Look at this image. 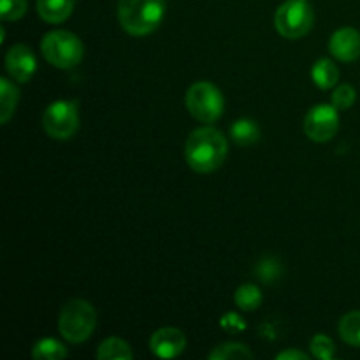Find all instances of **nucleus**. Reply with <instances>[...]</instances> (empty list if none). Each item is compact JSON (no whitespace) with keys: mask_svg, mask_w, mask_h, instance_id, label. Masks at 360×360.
Here are the masks:
<instances>
[{"mask_svg":"<svg viewBox=\"0 0 360 360\" xmlns=\"http://www.w3.org/2000/svg\"><path fill=\"white\" fill-rule=\"evenodd\" d=\"M309 348H311L313 357L319 360H330L336 355V347H334V341L330 340L326 334H316L309 341Z\"/></svg>","mask_w":360,"mask_h":360,"instance_id":"22","label":"nucleus"},{"mask_svg":"<svg viewBox=\"0 0 360 360\" xmlns=\"http://www.w3.org/2000/svg\"><path fill=\"white\" fill-rule=\"evenodd\" d=\"M229 153V143L220 130L200 127L188 136L185 144V160L190 169L207 174L224 165Z\"/></svg>","mask_w":360,"mask_h":360,"instance_id":"1","label":"nucleus"},{"mask_svg":"<svg viewBox=\"0 0 360 360\" xmlns=\"http://www.w3.org/2000/svg\"><path fill=\"white\" fill-rule=\"evenodd\" d=\"M27 0H0V18L4 21H16L27 13Z\"/></svg>","mask_w":360,"mask_h":360,"instance_id":"24","label":"nucleus"},{"mask_svg":"<svg viewBox=\"0 0 360 360\" xmlns=\"http://www.w3.org/2000/svg\"><path fill=\"white\" fill-rule=\"evenodd\" d=\"M95 357L98 360H132L134 354L127 341L120 340V338H108L101 343Z\"/></svg>","mask_w":360,"mask_h":360,"instance_id":"16","label":"nucleus"},{"mask_svg":"<svg viewBox=\"0 0 360 360\" xmlns=\"http://www.w3.org/2000/svg\"><path fill=\"white\" fill-rule=\"evenodd\" d=\"M69 355L65 345L55 338H42L32 348V357L35 360H63Z\"/></svg>","mask_w":360,"mask_h":360,"instance_id":"17","label":"nucleus"},{"mask_svg":"<svg viewBox=\"0 0 360 360\" xmlns=\"http://www.w3.org/2000/svg\"><path fill=\"white\" fill-rule=\"evenodd\" d=\"M255 271L260 281L273 283V281L280 280L283 276V264L278 259H274V257H264L262 260H259Z\"/></svg>","mask_w":360,"mask_h":360,"instance_id":"21","label":"nucleus"},{"mask_svg":"<svg viewBox=\"0 0 360 360\" xmlns=\"http://www.w3.org/2000/svg\"><path fill=\"white\" fill-rule=\"evenodd\" d=\"M341 340L350 347L360 348V311H350L338 323Z\"/></svg>","mask_w":360,"mask_h":360,"instance_id":"19","label":"nucleus"},{"mask_svg":"<svg viewBox=\"0 0 360 360\" xmlns=\"http://www.w3.org/2000/svg\"><path fill=\"white\" fill-rule=\"evenodd\" d=\"M329 51L340 62H355L360 58V34L352 27L340 28L330 37Z\"/></svg>","mask_w":360,"mask_h":360,"instance_id":"11","label":"nucleus"},{"mask_svg":"<svg viewBox=\"0 0 360 360\" xmlns=\"http://www.w3.org/2000/svg\"><path fill=\"white\" fill-rule=\"evenodd\" d=\"M264 301L262 290L253 283H245L236 290L234 302L241 311H255Z\"/></svg>","mask_w":360,"mask_h":360,"instance_id":"18","label":"nucleus"},{"mask_svg":"<svg viewBox=\"0 0 360 360\" xmlns=\"http://www.w3.org/2000/svg\"><path fill=\"white\" fill-rule=\"evenodd\" d=\"M42 56L56 69H74L84 56V44L76 34L67 30H53L42 37Z\"/></svg>","mask_w":360,"mask_h":360,"instance_id":"4","label":"nucleus"},{"mask_svg":"<svg viewBox=\"0 0 360 360\" xmlns=\"http://www.w3.org/2000/svg\"><path fill=\"white\" fill-rule=\"evenodd\" d=\"M278 360H308V355L301 350H285L276 355Z\"/></svg>","mask_w":360,"mask_h":360,"instance_id":"26","label":"nucleus"},{"mask_svg":"<svg viewBox=\"0 0 360 360\" xmlns=\"http://www.w3.org/2000/svg\"><path fill=\"white\" fill-rule=\"evenodd\" d=\"M210 360H243V359H253V352L248 347L239 343H224L218 345L214 350L207 354Z\"/></svg>","mask_w":360,"mask_h":360,"instance_id":"20","label":"nucleus"},{"mask_svg":"<svg viewBox=\"0 0 360 360\" xmlns=\"http://www.w3.org/2000/svg\"><path fill=\"white\" fill-rule=\"evenodd\" d=\"M220 326L221 329H225L231 334H238V333H243V330H246V322L234 311L225 313V315L220 319Z\"/></svg>","mask_w":360,"mask_h":360,"instance_id":"25","label":"nucleus"},{"mask_svg":"<svg viewBox=\"0 0 360 360\" xmlns=\"http://www.w3.org/2000/svg\"><path fill=\"white\" fill-rule=\"evenodd\" d=\"M311 79L320 90H330L340 81V69L333 60L320 58L311 67Z\"/></svg>","mask_w":360,"mask_h":360,"instance_id":"13","label":"nucleus"},{"mask_svg":"<svg viewBox=\"0 0 360 360\" xmlns=\"http://www.w3.org/2000/svg\"><path fill=\"white\" fill-rule=\"evenodd\" d=\"M79 111L76 101H55L42 115V129L51 139L67 141L77 132Z\"/></svg>","mask_w":360,"mask_h":360,"instance_id":"7","label":"nucleus"},{"mask_svg":"<svg viewBox=\"0 0 360 360\" xmlns=\"http://www.w3.org/2000/svg\"><path fill=\"white\" fill-rule=\"evenodd\" d=\"M76 0H37V14L49 25L63 23L72 14Z\"/></svg>","mask_w":360,"mask_h":360,"instance_id":"12","label":"nucleus"},{"mask_svg":"<svg viewBox=\"0 0 360 360\" xmlns=\"http://www.w3.org/2000/svg\"><path fill=\"white\" fill-rule=\"evenodd\" d=\"M186 338L176 327H162L150 338L151 354L160 359H176L185 352Z\"/></svg>","mask_w":360,"mask_h":360,"instance_id":"10","label":"nucleus"},{"mask_svg":"<svg viewBox=\"0 0 360 360\" xmlns=\"http://www.w3.org/2000/svg\"><path fill=\"white\" fill-rule=\"evenodd\" d=\"M340 129V115L333 104H316L304 118V134L315 143H327Z\"/></svg>","mask_w":360,"mask_h":360,"instance_id":"8","label":"nucleus"},{"mask_svg":"<svg viewBox=\"0 0 360 360\" xmlns=\"http://www.w3.org/2000/svg\"><path fill=\"white\" fill-rule=\"evenodd\" d=\"M6 69L16 83H28L37 69V60L28 46L14 44L6 53Z\"/></svg>","mask_w":360,"mask_h":360,"instance_id":"9","label":"nucleus"},{"mask_svg":"<svg viewBox=\"0 0 360 360\" xmlns=\"http://www.w3.org/2000/svg\"><path fill=\"white\" fill-rule=\"evenodd\" d=\"M231 137L239 146H252L260 139V127L250 118H239L232 123Z\"/></svg>","mask_w":360,"mask_h":360,"instance_id":"15","label":"nucleus"},{"mask_svg":"<svg viewBox=\"0 0 360 360\" xmlns=\"http://www.w3.org/2000/svg\"><path fill=\"white\" fill-rule=\"evenodd\" d=\"M97 327V311L84 299H70L63 304L58 316V330L69 343H83L90 340Z\"/></svg>","mask_w":360,"mask_h":360,"instance_id":"3","label":"nucleus"},{"mask_svg":"<svg viewBox=\"0 0 360 360\" xmlns=\"http://www.w3.org/2000/svg\"><path fill=\"white\" fill-rule=\"evenodd\" d=\"M355 98H357V91H355L352 84H340L334 90L330 102H333V105L338 111H347V109H350L355 104Z\"/></svg>","mask_w":360,"mask_h":360,"instance_id":"23","label":"nucleus"},{"mask_svg":"<svg viewBox=\"0 0 360 360\" xmlns=\"http://www.w3.org/2000/svg\"><path fill=\"white\" fill-rule=\"evenodd\" d=\"M315 23L313 7L306 0H287L278 7L274 25L281 37L301 39L308 34Z\"/></svg>","mask_w":360,"mask_h":360,"instance_id":"6","label":"nucleus"},{"mask_svg":"<svg viewBox=\"0 0 360 360\" xmlns=\"http://www.w3.org/2000/svg\"><path fill=\"white\" fill-rule=\"evenodd\" d=\"M20 90L9 77H0V125H6L16 111Z\"/></svg>","mask_w":360,"mask_h":360,"instance_id":"14","label":"nucleus"},{"mask_svg":"<svg viewBox=\"0 0 360 360\" xmlns=\"http://www.w3.org/2000/svg\"><path fill=\"white\" fill-rule=\"evenodd\" d=\"M186 109L197 120L211 125L224 115L225 101L221 91L210 81H197L188 88L185 97Z\"/></svg>","mask_w":360,"mask_h":360,"instance_id":"5","label":"nucleus"},{"mask_svg":"<svg viewBox=\"0 0 360 360\" xmlns=\"http://www.w3.org/2000/svg\"><path fill=\"white\" fill-rule=\"evenodd\" d=\"M165 16V0H120L118 21L132 37H144L160 27Z\"/></svg>","mask_w":360,"mask_h":360,"instance_id":"2","label":"nucleus"}]
</instances>
